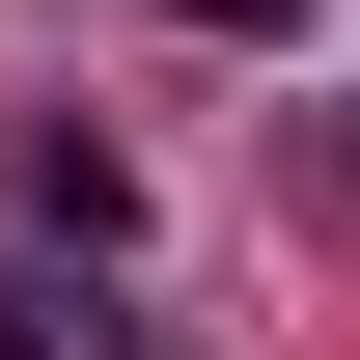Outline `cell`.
I'll list each match as a JSON object with an SVG mask.
<instances>
[{
    "mask_svg": "<svg viewBox=\"0 0 360 360\" xmlns=\"http://www.w3.org/2000/svg\"><path fill=\"white\" fill-rule=\"evenodd\" d=\"M28 222H56V250H139V167H111V139H84V111H56V139H28Z\"/></svg>",
    "mask_w": 360,
    "mask_h": 360,
    "instance_id": "1",
    "label": "cell"
},
{
    "mask_svg": "<svg viewBox=\"0 0 360 360\" xmlns=\"http://www.w3.org/2000/svg\"><path fill=\"white\" fill-rule=\"evenodd\" d=\"M277 194H305V222L360 250V84H305V111H277Z\"/></svg>",
    "mask_w": 360,
    "mask_h": 360,
    "instance_id": "2",
    "label": "cell"
},
{
    "mask_svg": "<svg viewBox=\"0 0 360 360\" xmlns=\"http://www.w3.org/2000/svg\"><path fill=\"white\" fill-rule=\"evenodd\" d=\"M0 360H84V305H56V277H0Z\"/></svg>",
    "mask_w": 360,
    "mask_h": 360,
    "instance_id": "3",
    "label": "cell"
},
{
    "mask_svg": "<svg viewBox=\"0 0 360 360\" xmlns=\"http://www.w3.org/2000/svg\"><path fill=\"white\" fill-rule=\"evenodd\" d=\"M194 28H222V56H305V0H194Z\"/></svg>",
    "mask_w": 360,
    "mask_h": 360,
    "instance_id": "4",
    "label": "cell"
}]
</instances>
